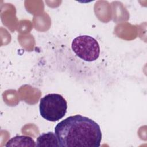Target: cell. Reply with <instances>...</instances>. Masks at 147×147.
<instances>
[{"mask_svg":"<svg viewBox=\"0 0 147 147\" xmlns=\"http://www.w3.org/2000/svg\"><path fill=\"white\" fill-rule=\"evenodd\" d=\"M6 147L11 146H36L34 140L27 136H17L10 139L6 143Z\"/></svg>","mask_w":147,"mask_h":147,"instance_id":"5b68a950","label":"cell"},{"mask_svg":"<svg viewBox=\"0 0 147 147\" xmlns=\"http://www.w3.org/2000/svg\"><path fill=\"white\" fill-rule=\"evenodd\" d=\"M55 133L60 146L99 147L102 140L99 125L80 115L66 118L56 125Z\"/></svg>","mask_w":147,"mask_h":147,"instance_id":"6da1fadb","label":"cell"},{"mask_svg":"<svg viewBox=\"0 0 147 147\" xmlns=\"http://www.w3.org/2000/svg\"><path fill=\"white\" fill-rule=\"evenodd\" d=\"M36 146H60L58 139L52 132L42 133L37 138Z\"/></svg>","mask_w":147,"mask_h":147,"instance_id":"277c9868","label":"cell"},{"mask_svg":"<svg viewBox=\"0 0 147 147\" xmlns=\"http://www.w3.org/2000/svg\"><path fill=\"white\" fill-rule=\"evenodd\" d=\"M71 47L76 55L86 61H95L99 56V45L91 36L82 35L76 37L73 40Z\"/></svg>","mask_w":147,"mask_h":147,"instance_id":"3957f363","label":"cell"},{"mask_svg":"<svg viewBox=\"0 0 147 147\" xmlns=\"http://www.w3.org/2000/svg\"><path fill=\"white\" fill-rule=\"evenodd\" d=\"M39 110L43 118L48 121L56 122L65 115L67 101L60 94H49L40 99Z\"/></svg>","mask_w":147,"mask_h":147,"instance_id":"7a4b0ae2","label":"cell"}]
</instances>
